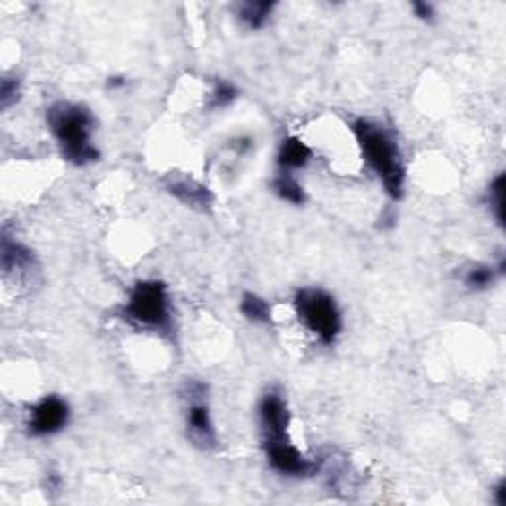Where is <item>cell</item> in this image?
Returning a JSON list of instances; mask_svg holds the SVG:
<instances>
[{"label":"cell","instance_id":"8992f818","mask_svg":"<svg viewBox=\"0 0 506 506\" xmlns=\"http://www.w3.org/2000/svg\"><path fill=\"white\" fill-rule=\"evenodd\" d=\"M263 451L271 469L283 476L309 479V476H314L321 471L319 461L309 459L307 455L301 453L299 449L291 443V439L263 443Z\"/></svg>","mask_w":506,"mask_h":506},{"label":"cell","instance_id":"ffe728a7","mask_svg":"<svg viewBox=\"0 0 506 506\" xmlns=\"http://www.w3.org/2000/svg\"><path fill=\"white\" fill-rule=\"evenodd\" d=\"M493 502L496 506H506V481H499L493 491Z\"/></svg>","mask_w":506,"mask_h":506},{"label":"cell","instance_id":"2e32d148","mask_svg":"<svg viewBox=\"0 0 506 506\" xmlns=\"http://www.w3.org/2000/svg\"><path fill=\"white\" fill-rule=\"evenodd\" d=\"M486 204H489L493 216L496 218V224L504 226V175L502 173L493 180L489 190H486Z\"/></svg>","mask_w":506,"mask_h":506},{"label":"cell","instance_id":"5bb4252c","mask_svg":"<svg viewBox=\"0 0 506 506\" xmlns=\"http://www.w3.org/2000/svg\"><path fill=\"white\" fill-rule=\"evenodd\" d=\"M273 193L279 196L283 202H289L293 206H303L307 194H304V188L299 184V180L289 173H279L271 183Z\"/></svg>","mask_w":506,"mask_h":506},{"label":"cell","instance_id":"5b68a950","mask_svg":"<svg viewBox=\"0 0 506 506\" xmlns=\"http://www.w3.org/2000/svg\"><path fill=\"white\" fill-rule=\"evenodd\" d=\"M206 386L202 382H188L184 396L188 399L186 407V429L188 437L202 449H214L218 443L216 427L212 422V414H210V406L204 402Z\"/></svg>","mask_w":506,"mask_h":506},{"label":"cell","instance_id":"8fae6325","mask_svg":"<svg viewBox=\"0 0 506 506\" xmlns=\"http://www.w3.org/2000/svg\"><path fill=\"white\" fill-rule=\"evenodd\" d=\"M311 159V147L299 137L283 139L279 149H277V167H279V173L291 175L293 170H301L309 165Z\"/></svg>","mask_w":506,"mask_h":506},{"label":"cell","instance_id":"44dd1931","mask_svg":"<svg viewBox=\"0 0 506 506\" xmlns=\"http://www.w3.org/2000/svg\"><path fill=\"white\" fill-rule=\"evenodd\" d=\"M127 85V80L125 78H121V75H113V78L107 80V90H121V88H125Z\"/></svg>","mask_w":506,"mask_h":506},{"label":"cell","instance_id":"52a82bcc","mask_svg":"<svg viewBox=\"0 0 506 506\" xmlns=\"http://www.w3.org/2000/svg\"><path fill=\"white\" fill-rule=\"evenodd\" d=\"M70 422V406L60 396H44L28 414V433L32 437H52Z\"/></svg>","mask_w":506,"mask_h":506},{"label":"cell","instance_id":"277c9868","mask_svg":"<svg viewBox=\"0 0 506 506\" xmlns=\"http://www.w3.org/2000/svg\"><path fill=\"white\" fill-rule=\"evenodd\" d=\"M293 304L303 327L321 345L330 347L337 342L342 332V313L337 299L329 291L319 287H303L295 293Z\"/></svg>","mask_w":506,"mask_h":506},{"label":"cell","instance_id":"9c48e42d","mask_svg":"<svg viewBox=\"0 0 506 506\" xmlns=\"http://www.w3.org/2000/svg\"><path fill=\"white\" fill-rule=\"evenodd\" d=\"M0 260H3L4 277H13L16 283L34 279V273L38 271L34 252L14 240L13 236H8L6 230L3 234V244H0Z\"/></svg>","mask_w":506,"mask_h":506},{"label":"cell","instance_id":"3957f363","mask_svg":"<svg viewBox=\"0 0 506 506\" xmlns=\"http://www.w3.org/2000/svg\"><path fill=\"white\" fill-rule=\"evenodd\" d=\"M119 317L139 329L155 332L173 330V307H170L168 287L159 279H142L133 285L127 303Z\"/></svg>","mask_w":506,"mask_h":506},{"label":"cell","instance_id":"ac0fdd59","mask_svg":"<svg viewBox=\"0 0 506 506\" xmlns=\"http://www.w3.org/2000/svg\"><path fill=\"white\" fill-rule=\"evenodd\" d=\"M22 93V83L14 75H4L3 83H0V107L3 111H8L13 105L18 103Z\"/></svg>","mask_w":506,"mask_h":506},{"label":"cell","instance_id":"7c38bea8","mask_svg":"<svg viewBox=\"0 0 506 506\" xmlns=\"http://www.w3.org/2000/svg\"><path fill=\"white\" fill-rule=\"evenodd\" d=\"M275 0H247L237 4V18L250 30H262L275 11Z\"/></svg>","mask_w":506,"mask_h":506},{"label":"cell","instance_id":"6da1fadb","mask_svg":"<svg viewBox=\"0 0 506 506\" xmlns=\"http://www.w3.org/2000/svg\"><path fill=\"white\" fill-rule=\"evenodd\" d=\"M352 133H355L362 159L372 173L382 180L388 196L394 200L402 198L407 168L394 133L382 123L364 117L352 123Z\"/></svg>","mask_w":506,"mask_h":506},{"label":"cell","instance_id":"d6986e66","mask_svg":"<svg viewBox=\"0 0 506 506\" xmlns=\"http://www.w3.org/2000/svg\"><path fill=\"white\" fill-rule=\"evenodd\" d=\"M412 13L416 18H419V21L424 22H432L437 16L435 6L432 3H424V0H416V3H412Z\"/></svg>","mask_w":506,"mask_h":506},{"label":"cell","instance_id":"9a60e30c","mask_svg":"<svg viewBox=\"0 0 506 506\" xmlns=\"http://www.w3.org/2000/svg\"><path fill=\"white\" fill-rule=\"evenodd\" d=\"M240 311L244 317L253 324H270L271 322V307L263 297L257 293L245 291L240 301Z\"/></svg>","mask_w":506,"mask_h":506},{"label":"cell","instance_id":"30bf717a","mask_svg":"<svg viewBox=\"0 0 506 506\" xmlns=\"http://www.w3.org/2000/svg\"><path fill=\"white\" fill-rule=\"evenodd\" d=\"M167 190L173 194L180 202L186 204L188 208L200 210V212H208L214 204V194L210 193V188L196 183L193 178H176L170 180L167 184Z\"/></svg>","mask_w":506,"mask_h":506},{"label":"cell","instance_id":"e0dca14e","mask_svg":"<svg viewBox=\"0 0 506 506\" xmlns=\"http://www.w3.org/2000/svg\"><path fill=\"white\" fill-rule=\"evenodd\" d=\"M237 88L230 81H222L218 80L214 83L212 91H210V99H208V109H224L227 105H232L237 99Z\"/></svg>","mask_w":506,"mask_h":506},{"label":"cell","instance_id":"4fadbf2b","mask_svg":"<svg viewBox=\"0 0 506 506\" xmlns=\"http://www.w3.org/2000/svg\"><path fill=\"white\" fill-rule=\"evenodd\" d=\"M504 273V262L499 263V267L489 265V263H473L465 270L463 273V285L469 291H486L491 285L496 281V277Z\"/></svg>","mask_w":506,"mask_h":506},{"label":"cell","instance_id":"7a4b0ae2","mask_svg":"<svg viewBox=\"0 0 506 506\" xmlns=\"http://www.w3.org/2000/svg\"><path fill=\"white\" fill-rule=\"evenodd\" d=\"M46 125L60 147V155L73 167H88L99 160L93 145L95 117L81 103L56 101L46 109Z\"/></svg>","mask_w":506,"mask_h":506},{"label":"cell","instance_id":"ba28073f","mask_svg":"<svg viewBox=\"0 0 506 506\" xmlns=\"http://www.w3.org/2000/svg\"><path fill=\"white\" fill-rule=\"evenodd\" d=\"M257 416H260L263 443L289 439L291 412H289L287 399L283 398L281 391H277V390L265 391L260 399V406H257Z\"/></svg>","mask_w":506,"mask_h":506}]
</instances>
